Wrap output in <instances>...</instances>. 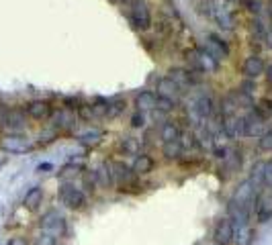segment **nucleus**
<instances>
[{
  "label": "nucleus",
  "mask_w": 272,
  "mask_h": 245,
  "mask_svg": "<svg viewBox=\"0 0 272 245\" xmlns=\"http://www.w3.org/2000/svg\"><path fill=\"white\" fill-rule=\"evenodd\" d=\"M190 111H193V117H195V125L201 127L203 122L213 115V100H211V96H207V94L197 96L193 106H190Z\"/></svg>",
  "instance_id": "nucleus-7"
},
{
  "label": "nucleus",
  "mask_w": 272,
  "mask_h": 245,
  "mask_svg": "<svg viewBox=\"0 0 272 245\" xmlns=\"http://www.w3.org/2000/svg\"><path fill=\"white\" fill-rule=\"evenodd\" d=\"M143 125H145V117H143V113H141V111H135L133 117H131V127L139 129V127H143Z\"/></svg>",
  "instance_id": "nucleus-41"
},
{
  "label": "nucleus",
  "mask_w": 272,
  "mask_h": 245,
  "mask_svg": "<svg viewBox=\"0 0 272 245\" xmlns=\"http://www.w3.org/2000/svg\"><path fill=\"white\" fill-rule=\"evenodd\" d=\"M106 108H108V100L106 98H97L90 104L92 117H106Z\"/></svg>",
  "instance_id": "nucleus-36"
},
{
  "label": "nucleus",
  "mask_w": 272,
  "mask_h": 245,
  "mask_svg": "<svg viewBox=\"0 0 272 245\" xmlns=\"http://www.w3.org/2000/svg\"><path fill=\"white\" fill-rule=\"evenodd\" d=\"M229 2H239V0H229Z\"/></svg>",
  "instance_id": "nucleus-50"
},
{
  "label": "nucleus",
  "mask_w": 272,
  "mask_h": 245,
  "mask_svg": "<svg viewBox=\"0 0 272 245\" xmlns=\"http://www.w3.org/2000/svg\"><path fill=\"white\" fill-rule=\"evenodd\" d=\"M264 70H266L264 60L260 56H256V53L250 58H246V61H243V65H241V72L248 80H256L260 74H264Z\"/></svg>",
  "instance_id": "nucleus-13"
},
{
  "label": "nucleus",
  "mask_w": 272,
  "mask_h": 245,
  "mask_svg": "<svg viewBox=\"0 0 272 245\" xmlns=\"http://www.w3.org/2000/svg\"><path fill=\"white\" fill-rule=\"evenodd\" d=\"M156 108H158L160 113H168V111H172V108H174V102H172V100H168V98H162V96H158Z\"/></svg>",
  "instance_id": "nucleus-40"
},
{
  "label": "nucleus",
  "mask_w": 272,
  "mask_h": 245,
  "mask_svg": "<svg viewBox=\"0 0 272 245\" xmlns=\"http://www.w3.org/2000/svg\"><path fill=\"white\" fill-rule=\"evenodd\" d=\"M158 96H162V98H168V100H172L174 104H176V100L180 98V94H182V90L174 84V82L166 76V78H160L158 80Z\"/></svg>",
  "instance_id": "nucleus-14"
},
{
  "label": "nucleus",
  "mask_w": 272,
  "mask_h": 245,
  "mask_svg": "<svg viewBox=\"0 0 272 245\" xmlns=\"http://www.w3.org/2000/svg\"><path fill=\"white\" fill-rule=\"evenodd\" d=\"M129 19L135 29H149L152 25V15H149V6L145 0H129Z\"/></svg>",
  "instance_id": "nucleus-2"
},
{
  "label": "nucleus",
  "mask_w": 272,
  "mask_h": 245,
  "mask_svg": "<svg viewBox=\"0 0 272 245\" xmlns=\"http://www.w3.org/2000/svg\"><path fill=\"white\" fill-rule=\"evenodd\" d=\"M0 125H2L4 129H8L10 133H19L27 125V117H25L23 111H17V108H12V111H10V108H8L6 115L2 117V121H0Z\"/></svg>",
  "instance_id": "nucleus-11"
},
{
  "label": "nucleus",
  "mask_w": 272,
  "mask_h": 245,
  "mask_svg": "<svg viewBox=\"0 0 272 245\" xmlns=\"http://www.w3.org/2000/svg\"><path fill=\"white\" fill-rule=\"evenodd\" d=\"M264 131H266V119L258 111H250L243 117V135L246 137H260Z\"/></svg>",
  "instance_id": "nucleus-8"
},
{
  "label": "nucleus",
  "mask_w": 272,
  "mask_h": 245,
  "mask_svg": "<svg viewBox=\"0 0 272 245\" xmlns=\"http://www.w3.org/2000/svg\"><path fill=\"white\" fill-rule=\"evenodd\" d=\"M8 245H27V241H25L23 237H12V239L8 241Z\"/></svg>",
  "instance_id": "nucleus-47"
},
{
  "label": "nucleus",
  "mask_w": 272,
  "mask_h": 245,
  "mask_svg": "<svg viewBox=\"0 0 272 245\" xmlns=\"http://www.w3.org/2000/svg\"><path fill=\"white\" fill-rule=\"evenodd\" d=\"M41 200H43V190L39 188V186H35V188H31L29 192H27V196H25V207L29 209V211H35L39 204H41Z\"/></svg>",
  "instance_id": "nucleus-27"
},
{
  "label": "nucleus",
  "mask_w": 272,
  "mask_h": 245,
  "mask_svg": "<svg viewBox=\"0 0 272 245\" xmlns=\"http://www.w3.org/2000/svg\"><path fill=\"white\" fill-rule=\"evenodd\" d=\"M264 72H266V80H268V82H270V84H272V63H270V65L266 67V70H264Z\"/></svg>",
  "instance_id": "nucleus-49"
},
{
  "label": "nucleus",
  "mask_w": 272,
  "mask_h": 245,
  "mask_svg": "<svg viewBox=\"0 0 272 245\" xmlns=\"http://www.w3.org/2000/svg\"><path fill=\"white\" fill-rule=\"evenodd\" d=\"M186 60L190 61V65L195 70L203 72V74H215L219 70V61H217L211 53H207L205 49H190L186 51Z\"/></svg>",
  "instance_id": "nucleus-1"
},
{
  "label": "nucleus",
  "mask_w": 272,
  "mask_h": 245,
  "mask_svg": "<svg viewBox=\"0 0 272 245\" xmlns=\"http://www.w3.org/2000/svg\"><path fill=\"white\" fill-rule=\"evenodd\" d=\"M53 166L51 163H41V166H37V172H49Z\"/></svg>",
  "instance_id": "nucleus-48"
},
{
  "label": "nucleus",
  "mask_w": 272,
  "mask_h": 245,
  "mask_svg": "<svg viewBox=\"0 0 272 245\" xmlns=\"http://www.w3.org/2000/svg\"><path fill=\"white\" fill-rule=\"evenodd\" d=\"M246 8L252 12V15L260 17L262 10H264V4H262V0H246Z\"/></svg>",
  "instance_id": "nucleus-38"
},
{
  "label": "nucleus",
  "mask_w": 272,
  "mask_h": 245,
  "mask_svg": "<svg viewBox=\"0 0 272 245\" xmlns=\"http://www.w3.org/2000/svg\"><path fill=\"white\" fill-rule=\"evenodd\" d=\"M236 237V229H234V223H231L229 219H221L219 223H217L215 227V241L219 245H227L231 243Z\"/></svg>",
  "instance_id": "nucleus-15"
},
{
  "label": "nucleus",
  "mask_w": 272,
  "mask_h": 245,
  "mask_svg": "<svg viewBox=\"0 0 272 245\" xmlns=\"http://www.w3.org/2000/svg\"><path fill=\"white\" fill-rule=\"evenodd\" d=\"M35 245H58V239L53 237V235H49V233H43L41 235H37V239H35Z\"/></svg>",
  "instance_id": "nucleus-39"
},
{
  "label": "nucleus",
  "mask_w": 272,
  "mask_h": 245,
  "mask_svg": "<svg viewBox=\"0 0 272 245\" xmlns=\"http://www.w3.org/2000/svg\"><path fill=\"white\" fill-rule=\"evenodd\" d=\"M209 17H213L215 23L219 25L223 31H234V27H236V17H234V12H231L227 6H223L221 2H217V0H211V12H209Z\"/></svg>",
  "instance_id": "nucleus-3"
},
{
  "label": "nucleus",
  "mask_w": 272,
  "mask_h": 245,
  "mask_svg": "<svg viewBox=\"0 0 272 245\" xmlns=\"http://www.w3.org/2000/svg\"><path fill=\"white\" fill-rule=\"evenodd\" d=\"M227 213H229V221L234 223V229H241V227L248 225V219H250V211L248 209H241V207H236V204H229Z\"/></svg>",
  "instance_id": "nucleus-19"
},
{
  "label": "nucleus",
  "mask_w": 272,
  "mask_h": 245,
  "mask_svg": "<svg viewBox=\"0 0 272 245\" xmlns=\"http://www.w3.org/2000/svg\"><path fill=\"white\" fill-rule=\"evenodd\" d=\"M223 159V170L227 172V174H236V172H239V168H241V153L238 152V149H227V153L221 157Z\"/></svg>",
  "instance_id": "nucleus-20"
},
{
  "label": "nucleus",
  "mask_w": 272,
  "mask_h": 245,
  "mask_svg": "<svg viewBox=\"0 0 272 245\" xmlns=\"http://www.w3.org/2000/svg\"><path fill=\"white\" fill-rule=\"evenodd\" d=\"M252 239H254V229H252V227L246 225V227L238 229V239H236L238 245H250Z\"/></svg>",
  "instance_id": "nucleus-34"
},
{
  "label": "nucleus",
  "mask_w": 272,
  "mask_h": 245,
  "mask_svg": "<svg viewBox=\"0 0 272 245\" xmlns=\"http://www.w3.org/2000/svg\"><path fill=\"white\" fill-rule=\"evenodd\" d=\"M236 111H238V104H236L234 98H231V94L223 96V98H221V115H223V119H225V117H231V115H236Z\"/></svg>",
  "instance_id": "nucleus-33"
},
{
  "label": "nucleus",
  "mask_w": 272,
  "mask_h": 245,
  "mask_svg": "<svg viewBox=\"0 0 272 245\" xmlns=\"http://www.w3.org/2000/svg\"><path fill=\"white\" fill-rule=\"evenodd\" d=\"M51 121H53V127L56 129H68L76 122V113L72 108H62V111L51 115Z\"/></svg>",
  "instance_id": "nucleus-18"
},
{
  "label": "nucleus",
  "mask_w": 272,
  "mask_h": 245,
  "mask_svg": "<svg viewBox=\"0 0 272 245\" xmlns=\"http://www.w3.org/2000/svg\"><path fill=\"white\" fill-rule=\"evenodd\" d=\"M180 129H178V125L176 122H164L162 125V129H160V137H162V141L164 143H172V141H180Z\"/></svg>",
  "instance_id": "nucleus-25"
},
{
  "label": "nucleus",
  "mask_w": 272,
  "mask_h": 245,
  "mask_svg": "<svg viewBox=\"0 0 272 245\" xmlns=\"http://www.w3.org/2000/svg\"><path fill=\"white\" fill-rule=\"evenodd\" d=\"M221 129H223V135L229 139L243 137V117H239V115L225 117L223 122H221Z\"/></svg>",
  "instance_id": "nucleus-12"
},
{
  "label": "nucleus",
  "mask_w": 272,
  "mask_h": 245,
  "mask_svg": "<svg viewBox=\"0 0 272 245\" xmlns=\"http://www.w3.org/2000/svg\"><path fill=\"white\" fill-rule=\"evenodd\" d=\"M205 51L211 53L217 61L229 58V45L225 43L221 37H217V35H207V39H205Z\"/></svg>",
  "instance_id": "nucleus-10"
},
{
  "label": "nucleus",
  "mask_w": 272,
  "mask_h": 245,
  "mask_svg": "<svg viewBox=\"0 0 272 245\" xmlns=\"http://www.w3.org/2000/svg\"><path fill=\"white\" fill-rule=\"evenodd\" d=\"M94 174H97V182H99V184H102V186H111V184H115L113 174H111V168H108V163H101L99 170L94 172Z\"/></svg>",
  "instance_id": "nucleus-29"
},
{
  "label": "nucleus",
  "mask_w": 272,
  "mask_h": 245,
  "mask_svg": "<svg viewBox=\"0 0 272 245\" xmlns=\"http://www.w3.org/2000/svg\"><path fill=\"white\" fill-rule=\"evenodd\" d=\"M80 172H82V166H76V163H68V166H64V168L60 170V178H62V180H72V178H76Z\"/></svg>",
  "instance_id": "nucleus-35"
},
{
  "label": "nucleus",
  "mask_w": 272,
  "mask_h": 245,
  "mask_svg": "<svg viewBox=\"0 0 272 245\" xmlns=\"http://www.w3.org/2000/svg\"><path fill=\"white\" fill-rule=\"evenodd\" d=\"M258 147L262 152H272V129H266L260 137H258Z\"/></svg>",
  "instance_id": "nucleus-37"
},
{
  "label": "nucleus",
  "mask_w": 272,
  "mask_h": 245,
  "mask_svg": "<svg viewBox=\"0 0 272 245\" xmlns=\"http://www.w3.org/2000/svg\"><path fill=\"white\" fill-rule=\"evenodd\" d=\"M108 168H111V174H113V180L117 184H123V182H129L131 180V168H127L123 161H111L108 163Z\"/></svg>",
  "instance_id": "nucleus-22"
},
{
  "label": "nucleus",
  "mask_w": 272,
  "mask_h": 245,
  "mask_svg": "<svg viewBox=\"0 0 272 245\" xmlns=\"http://www.w3.org/2000/svg\"><path fill=\"white\" fill-rule=\"evenodd\" d=\"M217 245H219V243H217Z\"/></svg>",
  "instance_id": "nucleus-51"
},
{
  "label": "nucleus",
  "mask_w": 272,
  "mask_h": 245,
  "mask_svg": "<svg viewBox=\"0 0 272 245\" xmlns=\"http://www.w3.org/2000/svg\"><path fill=\"white\" fill-rule=\"evenodd\" d=\"M156 102H158V96L149 90H143L135 96V106H137V111H141V113L143 111H156Z\"/></svg>",
  "instance_id": "nucleus-21"
},
{
  "label": "nucleus",
  "mask_w": 272,
  "mask_h": 245,
  "mask_svg": "<svg viewBox=\"0 0 272 245\" xmlns=\"http://www.w3.org/2000/svg\"><path fill=\"white\" fill-rule=\"evenodd\" d=\"M260 106H262V108H264V113H266V115H272V102H270V100H268V98H264V100H262V102H260ZM264 113H260V115H262V117H264Z\"/></svg>",
  "instance_id": "nucleus-46"
},
{
  "label": "nucleus",
  "mask_w": 272,
  "mask_h": 245,
  "mask_svg": "<svg viewBox=\"0 0 272 245\" xmlns=\"http://www.w3.org/2000/svg\"><path fill=\"white\" fill-rule=\"evenodd\" d=\"M154 170V159L149 157V155H145V153H141V155H135V161H133V166H131V172L133 174H149Z\"/></svg>",
  "instance_id": "nucleus-24"
},
{
  "label": "nucleus",
  "mask_w": 272,
  "mask_h": 245,
  "mask_svg": "<svg viewBox=\"0 0 272 245\" xmlns=\"http://www.w3.org/2000/svg\"><path fill=\"white\" fill-rule=\"evenodd\" d=\"M41 229L45 231V233H49V235H53L58 239L66 233V219L58 211H47L41 216Z\"/></svg>",
  "instance_id": "nucleus-5"
},
{
  "label": "nucleus",
  "mask_w": 272,
  "mask_h": 245,
  "mask_svg": "<svg viewBox=\"0 0 272 245\" xmlns=\"http://www.w3.org/2000/svg\"><path fill=\"white\" fill-rule=\"evenodd\" d=\"M264 184L272 186V161H268L266 168H264Z\"/></svg>",
  "instance_id": "nucleus-43"
},
{
  "label": "nucleus",
  "mask_w": 272,
  "mask_h": 245,
  "mask_svg": "<svg viewBox=\"0 0 272 245\" xmlns=\"http://www.w3.org/2000/svg\"><path fill=\"white\" fill-rule=\"evenodd\" d=\"M121 147H123V152L129 153V155H139L141 152V141L137 137H125L121 141Z\"/></svg>",
  "instance_id": "nucleus-30"
},
{
  "label": "nucleus",
  "mask_w": 272,
  "mask_h": 245,
  "mask_svg": "<svg viewBox=\"0 0 272 245\" xmlns=\"http://www.w3.org/2000/svg\"><path fill=\"white\" fill-rule=\"evenodd\" d=\"M60 200L66 204L68 209H82L84 207V192L80 188L72 186L70 182H66L60 186Z\"/></svg>",
  "instance_id": "nucleus-6"
},
{
  "label": "nucleus",
  "mask_w": 272,
  "mask_h": 245,
  "mask_svg": "<svg viewBox=\"0 0 272 245\" xmlns=\"http://www.w3.org/2000/svg\"><path fill=\"white\" fill-rule=\"evenodd\" d=\"M84 182H86L88 190H94V184H97V174H94V172H86L84 174Z\"/></svg>",
  "instance_id": "nucleus-42"
},
{
  "label": "nucleus",
  "mask_w": 272,
  "mask_h": 245,
  "mask_svg": "<svg viewBox=\"0 0 272 245\" xmlns=\"http://www.w3.org/2000/svg\"><path fill=\"white\" fill-rule=\"evenodd\" d=\"M256 216L260 223H266L272 219V192L270 194H262L256 200Z\"/></svg>",
  "instance_id": "nucleus-17"
},
{
  "label": "nucleus",
  "mask_w": 272,
  "mask_h": 245,
  "mask_svg": "<svg viewBox=\"0 0 272 245\" xmlns=\"http://www.w3.org/2000/svg\"><path fill=\"white\" fill-rule=\"evenodd\" d=\"M0 147H2L4 152H10V153H25V152H31L33 143L27 137H23V135L10 133V135H4V137H2Z\"/></svg>",
  "instance_id": "nucleus-9"
},
{
  "label": "nucleus",
  "mask_w": 272,
  "mask_h": 245,
  "mask_svg": "<svg viewBox=\"0 0 272 245\" xmlns=\"http://www.w3.org/2000/svg\"><path fill=\"white\" fill-rule=\"evenodd\" d=\"M123 108H125V100L121 98V96H113V98H108L106 117H108V119H115V117H119L121 113H123Z\"/></svg>",
  "instance_id": "nucleus-28"
},
{
  "label": "nucleus",
  "mask_w": 272,
  "mask_h": 245,
  "mask_svg": "<svg viewBox=\"0 0 272 245\" xmlns=\"http://www.w3.org/2000/svg\"><path fill=\"white\" fill-rule=\"evenodd\" d=\"M264 168H266V163H264V161L254 163V168H252V172H250V178H248L254 186H258L260 182H264Z\"/></svg>",
  "instance_id": "nucleus-31"
},
{
  "label": "nucleus",
  "mask_w": 272,
  "mask_h": 245,
  "mask_svg": "<svg viewBox=\"0 0 272 245\" xmlns=\"http://www.w3.org/2000/svg\"><path fill=\"white\" fill-rule=\"evenodd\" d=\"M254 88H256V84H254V82H252V80H248V82H243V84L239 86V90H241V92H246V94H250V96H252V94H254Z\"/></svg>",
  "instance_id": "nucleus-44"
},
{
  "label": "nucleus",
  "mask_w": 272,
  "mask_h": 245,
  "mask_svg": "<svg viewBox=\"0 0 272 245\" xmlns=\"http://www.w3.org/2000/svg\"><path fill=\"white\" fill-rule=\"evenodd\" d=\"M264 41H266V47H270V49H272V25H268V27H266Z\"/></svg>",
  "instance_id": "nucleus-45"
},
{
  "label": "nucleus",
  "mask_w": 272,
  "mask_h": 245,
  "mask_svg": "<svg viewBox=\"0 0 272 245\" xmlns=\"http://www.w3.org/2000/svg\"><path fill=\"white\" fill-rule=\"evenodd\" d=\"M162 153H164L168 159H176L180 153H182V145L180 141H172V143H164V147H162Z\"/></svg>",
  "instance_id": "nucleus-32"
},
{
  "label": "nucleus",
  "mask_w": 272,
  "mask_h": 245,
  "mask_svg": "<svg viewBox=\"0 0 272 245\" xmlns=\"http://www.w3.org/2000/svg\"><path fill=\"white\" fill-rule=\"evenodd\" d=\"M168 78H170L180 90L193 86V76H190V72L182 70V67H174V70H170V72H168Z\"/></svg>",
  "instance_id": "nucleus-23"
},
{
  "label": "nucleus",
  "mask_w": 272,
  "mask_h": 245,
  "mask_svg": "<svg viewBox=\"0 0 272 245\" xmlns=\"http://www.w3.org/2000/svg\"><path fill=\"white\" fill-rule=\"evenodd\" d=\"M254 196H256V186H254L250 180H243V182L234 190L229 204H236V207H241V209H248V211H250V204L254 202Z\"/></svg>",
  "instance_id": "nucleus-4"
},
{
  "label": "nucleus",
  "mask_w": 272,
  "mask_h": 245,
  "mask_svg": "<svg viewBox=\"0 0 272 245\" xmlns=\"http://www.w3.org/2000/svg\"><path fill=\"white\" fill-rule=\"evenodd\" d=\"M102 137H104L102 131L90 129V131H86V133H80V135H78V141L82 143L84 147H94V145H99V143L102 141Z\"/></svg>",
  "instance_id": "nucleus-26"
},
{
  "label": "nucleus",
  "mask_w": 272,
  "mask_h": 245,
  "mask_svg": "<svg viewBox=\"0 0 272 245\" xmlns=\"http://www.w3.org/2000/svg\"><path fill=\"white\" fill-rule=\"evenodd\" d=\"M27 115L35 121H45L51 117V106L45 100H33L27 104Z\"/></svg>",
  "instance_id": "nucleus-16"
}]
</instances>
